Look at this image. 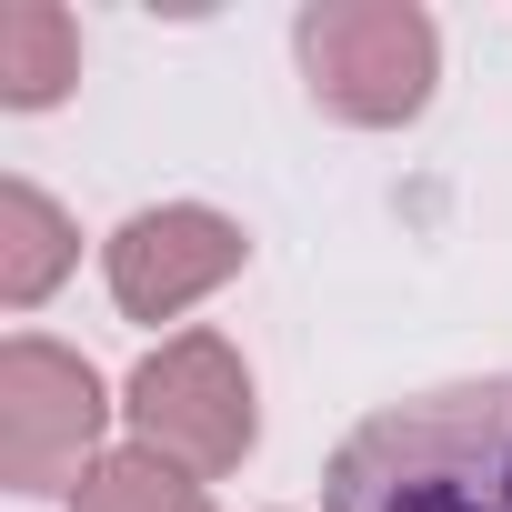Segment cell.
<instances>
[{
  "label": "cell",
  "instance_id": "1",
  "mask_svg": "<svg viewBox=\"0 0 512 512\" xmlns=\"http://www.w3.org/2000/svg\"><path fill=\"white\" fill-rule=\"evenodd\" d=\"M322 512H512V372L362 412L332 452Z\"/></svg>",
  "mask_w": 512,
  "mask_h": 512
}]
</instances>
